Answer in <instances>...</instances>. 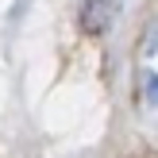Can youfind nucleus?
I'll list each match as a JSON object with an SVG mask.
<instances>
[{
    "instance_id": "nucleus-1",
    "label": "nucleus",
    "mask_w": 158,
    "mask_h": 158,
    "mask_svg": "<svg viewBox=\"0 0 158 158\" xmlns=\"http://www.w3.org/2000/svg\"><path fill=\"white\" fill-rule=\"evenodd\" d=\"M123 0H85L81 8V27L89 31V35H104L108 27H112V19L120 15Z\"/></svg>"
}]
</instances>
